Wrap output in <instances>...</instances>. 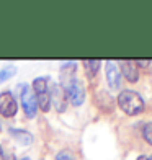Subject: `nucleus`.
I'll use <instances>...</instances> for the list:
<instances>
[{
  "instance_id": "obj_1",
  "label": "nucleus",
  "mask_w": 152,
  "mask_h": 160,
  "mask_svg": "<svg viewBox=\"0 0 152 160\" xmlns=\"http://www.w3.org/2000/svg\"><path fill=\"white\" fill-rule=\"evenodd\" d=\"M118 105L129 116H136L144 111V100L134 90H123L118 97Z\"/></svg>"
},
{
  "instance_id": "obj_2",
  "label": "nucleus",
  "mask_w": 152,
  "mask_h": 160,
  "mask_svg": "<svg viewBox=\"0 0 152 160\" xmlns=\"http://www.w3.org/2000/svg\"><path fill=\"white\" fill-rule=\"evenodd\" d=\"M64 90H66L67 100L70 101L74 106H80L85 100V88L82 82L79 78H72L70 82H67L66 85H62Z\"/></svg>"
},
{
  "instance_id": "obj_3",
  "label": "nucleus",
  "mask_w": 152,
  "mask_h": 160,
  "mask_svg": "<svg viewBox=\"0 0 152 160\" xmlns=\"http://www.w3.org/2000/svg\"><path fill=\"white\" fill-rule=\"evenodd\" d=\"M21 106H23V111L30 119H33L38 113V98L31 90V87L28 85H25L23 92H21Z\"/></svg>"
},
{
  "instance_id": "obj_4",
  "label": "nucleus",
  "mask_w": 152,
  "mask_h": 160,
  "mask_svg": "<svg viewBox=\"0 0 152 160\" xmlns=\"http://www.w3.org/2000/svg\"><path fill=\"white\" fill-rule=\"evenodd\" d=\"M18 111V103L17 98L13 97L12 92H3L0 93V114L3 118H13Z\"/></svg>"
},
{
  "instance_id": "obj_5",
  "label": "nucleus",
  "mask_w": 152,
  "mask_h": 160,
  "mask_svg": "<svg viewBox=\"0 0 152 160\" xmlns=\"http://www.w3.org/2000/svg\"><path fill=\"white\" fill-rule=\"evenodd\" d=\"M54 103L56 110L62 113L66 111V106H67V95H66V90L64 87L61 85H54L53 90H51V105Z\"/></svg>"
},
{
  "instance_id": "obj_6",
  "label": "nucleus",
  "mask_w": 152,
  "mask_h": 160,
  "mask_svg": "<svg viewBox=\"0 0 152 160\" xmlns=\"http://www.w3.org/2000/svg\"><path fill=\"white\" fill-rule=\"evenodd\" d=\"M106 80H108V85L111 87V88H118L119 83H121V72L118 69V65L108 61L106 62Z\"/></svg>"
},
{
  "instance_id": "obj_7",
  "label": "nucleus",
  "mask_w": 152,
  "mask_h": 160,
  "mask_svg": "<svg viewBox=\"0 0 152 160\" xmlns=\"http://www.w3.org/2000/svg\"><path fill=\"white\" fill-rule=\"evenodd\" d=\"M121 67H123V74H124L128 82H137V78H139V67H137L136 61H124V62H121Z\"/></svg>"
},
{
  "instance_id": "obj_8",
  "label": "nucleus",
  "mask_w": 152,
  "mask_h": 160,
  "mask_svg": "<svg viewBox=\"0 0 152 160\" xmlns=\"http://www.w3.org/2000/svg\"><path fill=\"white\" fill-rule=\"evenodd\" d=\"M8 132H10V136H12L20 145H25V147H26V145H31V142H33V136L28 132V131H25V129L10 128Z\"/></svg>"
},
{
  "instance_id": "obj_9",
  "label": "nucleus",
  "mask_w": 152,
  "mask_h": 160,
  "mask_svg": "<svg viewBox=\"0 0 152 160\" xmlns=\"http://www.w3.org/2000/svg\"><path fill=\"white\" fill-rule=\"evenodd\" d=\"M31 90L34 92V95H43V93L48 92V77H38L33 80V87Z\"/></svg>"
},
{
  "instance_id": "obj_10",
  "label": "nucleus",
  "mask_w": 152,
  "mask_h": 160,
  "mask_svg": "<svg viewBox=\"0 0 152 160\" xmlns=\"http://www.w3.org/2000/svg\"><path fill=\"white\" fill-rule=\"evenodd\" d=\"M100 61H84V67H85V74L89 78H93L97 75V72L100 70Z\"/></svg>"
},
{
  "instance_id": "obj_11",
  "label": "nucleus",
  "mask_w": 152,
  "mask_h": 160,
  "mask_svg": "<svg viewBox=\"0 0 152 160\" xmlns=\"http://www.w3.org/2000/svg\"><path fill=\"white\" fill-rule=\"evenodd\" d=\"M38 108H41V111L48 113L51 110V92L48 90L46 93H43V95H38Z\"/></svg>"
},
{
  "instance_id": "obj_12",
  "label": "nucleus",
  "mask_w": 152,
  "mask_h": 160,
  "mask_svg": "<svg viewBox=\"0 0 152 160\" xmlns=\"http://www.w3.org/2000/svg\"><path fill=\"white\" fill-rule=\"evenodd\" d=\"M15 74H17V69L13 67V65H7V67H3L2 70H0V83L5 82V80H8V78H12Z\"/></svg>"
},
{
  "instance_id": "obj_13",
  "label": "nucleus",
  "mask_w": 152,
  "mask_h": 160,
  "mask_svg": "<svg viewBox=\"0 0 152 160\" xmlns=\"http://www.w3.org/2000/svg\"><path fill=\"white\" fill-rule=\"evenodd\" d=\"M142 136H144V139H146V142L152 145V122H147V124L142 128Z\"/></svg>"
},
{
  "instance_id": "obj_14",
  "label": "nucleus",
  "mask_w": 152,
  "mask_h": 160,
  "mask_svg": "<svg viewBox=\"0 0 152 160\" xmlns=\"http://www.w3.org/2000/svg\"><path fill=\"white\" fill-rule=\"evenodd\" d=\"M56 160H75V158H74L70 150H61L59 154L56 155Z\"/></svg>"
},
{
  "instance_id": "obj_15",
  "label": "nucleus",
  "mask_w": 152,
  "mask_h": 160,
  "mask_svg": "<svg viewBox=\"0 0 152 160\" xmlns=\"http://www.w3.org/2000/svg\"><path fill=\"white\" fill-rule=\"evenodd\" d=\"M3 160H17V157L13 155V154H8V155H5V158Z\"/></svg>"
},
{
  "instance_id": "obj_16",
  "label": "nucleus",
  "mask_w": 152,
  "mask_h": 160,
  "mask_svg": "<svg viewBox=\"0 0 152 160\" xmlns=\"http://www.w3.org/2000/svg\"><path fill=\"white\" fill-rule=\"evenodd\" d=\"M5 158V154H3V149H2V145H0V160H3Z\"/></svg>"
},
{
  "instance_id": "obj_17",
  "label": "nucleus",
  "mask_w": 152,
  "mask_h": 160,
  "mask_svg": "<svg viewBox=\"0 0 152 160\" xmlns=\"http://www.w3.org/2000/svg\"><path fill=\"white\" fill-rule=\"evenodd\" d=\"M137 160H150L147 155H139V157H137Z\"/></svg>"
},
{
  "instance_id": "obj_18",
  "label": "nucleus",
  "mask_w": 152,
  "mask_h": 160,
  "mask_svg": "<svg viewBox=\"0 0 152 160\" xmlns=\"http://www.w3.org/2000/svg\"><path fill=\"white\" fill-rule=\"evenodd\" d=\"M21 160H31L30 157H23V158H21Z\"/></svg>"
},
{
  "instance_id": "obj_19",
  "label": "nucleus",
  "mask_w": 152,
  "mask_h": 160,
  "mask_svg": "<svg viewBox=\"0 0 152 160\" xmlns=\"http://www.w3.org/2000/svg\"><path fill=\"white\" fill-rule=\"evenodd\" d=\"M0 132H2V124H0Z\"/></svg>"
}]
</instances>
